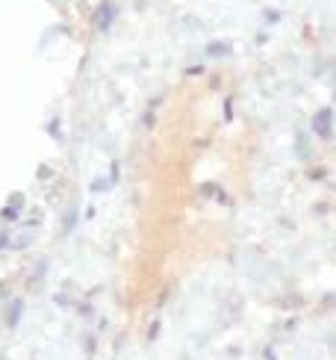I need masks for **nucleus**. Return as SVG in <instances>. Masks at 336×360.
Masks as SVG:
<instances>
[{
  "instance_id": "f257e3e1",
  "label": "nucleus",
  "mask_w": 336,
  "mask_h": 360,
  "mask_svg": "<svg viewBox=\"0 0 336 360\" xmlns=\"http://www.w3.org/2000/svg\"><path fill=\"white\" fill-rule=\"evenodd\" d=\"M328 124H330V112H328V110H325V112H318L316 127H318V133H322V136H328Z\"/></svg>"
}]
</instances>
